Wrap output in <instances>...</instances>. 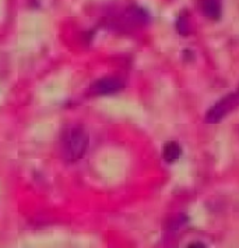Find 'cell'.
<instances>
[{
	"label": "cell",
	"instance_id": "obj_1",
	"mask_svg": "<svg viewBox=\"0 0 239 248\" xmlns=\"http://www.w3.org/2000/svg\"><path fill=\"white\" fill-rule=\"evenodd\" d=\"M88 137L80 125L68 127L60 137V155L68 162L83 158L87 151Z\"/></svg>",
	"mask_w": 239,
	"mask_h": 248
},
{
	"label": "cell",
	"instance_id": "obj_2",
	"mask_svg": "<svg viewBox=\"0 0 239 248\" xmlns=\"http://www.w3.org/2000/svg\"><path fill=\"white\" fill-rule=\"evenodd\" d=\"M239 105V93H231L222 98L220 102H217L214 106L210 108V110L205 114V122L210 124L221 122L228 113H231Z\"/></svg>",
	"mask_w": 239,
	"mask_h": 248
},
{
	"label": "cell",
	"instance_id": "obj_3",
	"mask_svg": "<svg viewBox=\"0 0 239 248\" xmlns=\"http://www.w3.org/2000/svg\"><path fill=\"white\" fill-rule=\"evenodd\" d=\"M123 87H125V84L119 77H105V78L98 79L97 82H94L88 90V93L91 96L111 95V93L120 91Z\"/></svg>",
	"mask_w": 239,
	"mask_h": 248
},
{
	"label": "cell",
	"instance_id": "obj_4",
	"mask_svg": "<svg viewBox=\"0 0 239 248\" xmlns=\"http://www.w3.org/2000/svg\"><path fill=\"white\" fill-rule=\"evenodd\" d=\"M200 10L210 20H218L221 16V6L218 0H200Z\"/></svg>",
	"mask_w": 239,
	"mask_h": 248
},
{
	"label": "cell",
	"instance_id": "obj_5",
	"mask_svg": "<svg viewBox=\"0 0 239 248\" xmlns=\"http://www.w3.org/2000/svg\"><path fill=\"white\" fill-rule=\"evenodd\" d=\"M181 154H182V149L178 145V142H167L162 151V158L168 163H173L181 158Z\"/></svg>",
	"mask_w": 239,
	"mask_h": 248
}]
</instances>
